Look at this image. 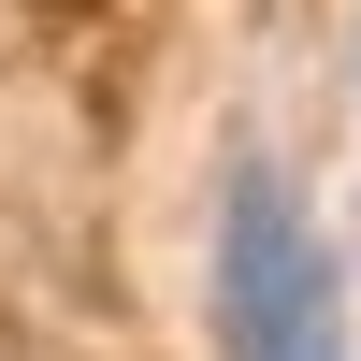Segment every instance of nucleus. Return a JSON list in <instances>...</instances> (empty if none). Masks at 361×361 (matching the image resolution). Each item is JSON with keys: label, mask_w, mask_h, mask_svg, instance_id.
I'll return each instance as SVG.
<instances>
[{"label": "nucleus", "mask_w": 361, "mask_h": 361, "mask_svg": "<svg viewBox=\"0 0 361 361\" xmlns=\"http://www.w3.org/2000/svg\"><path fill=\"white\" fill-rule=\"evenodd\" d=\"M217 361H347L333 246L304 231V202L260 145H231L217 173Z\"/></svg>", "instance_id": "obj_1"}]
</instances>
